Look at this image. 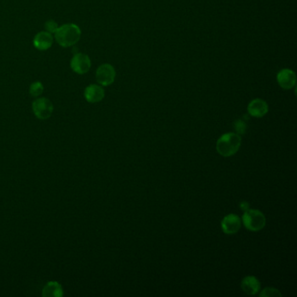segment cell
Wrapping results in <instances>:
<instances>
[{
  "instance_id": "cell-6",
  "label": "cell",
  "mask_w": 297,
  "mask_h": 297,
  "mask_svg": "<svg viewBox=\"0 0 297 297\" xmlns=\"http://www.w3.org/2000/svg\"><path fill=\"white\" fill-rule=\"evenodd\" d=\"M70 65L74 73L85 74L90 70L92 67V62L88 55L84 53H76L71 59Z\"/></svg>"
},
{
  "instance_id": "cell-1",
  "label": "cell",
  "mask_w": 297,
  "mask_h": 297,
  "mask_svg": "<svg viewBox=\"0 0 297 297\" xmlns=\"http://www.w3.org/2000/svg\"><path fill=\"white\" fill-rule=\"evenodd\" d=\"M81 37V30L75 24H65L58 26L54 32L57 43L63 47H70L79 42Z\"/></svg>"
},
{
  "instance_id": "cell-3",
  "label": "cell",
  "mask_w": 297,
  "mask_h": 297,
  "mask_svg": "<svg viewBox=\"0 0 297 297\" xmlns=\"http://www.w3.org/2000/svg\"><path fill=\"white\" fill-rule=\"evenodd\" d=\"M242 222L246 228L253 232L260 231L266 225L265 215L257 209H248L242 215Z\"/></svg>"
},
{
  "instance_id": "cell-18",
  "label": "cell",
  "mask_w": 297,
  "mask_h": 297,
  "mask_svg": "<svg viewBox=\"0 0 297 297\" xmlns=\"http://www.w3.org/2000/svg\"><path fill=\"white\" fill-rule=\"evenodd\" d=\"M240 208L243 211H246V210L249 209V203H247V202H242L240 203Z\"/></svg>"
},
{
  "instance_id": "cell-2",
  "label": "cell",
  "mask_w": 297,
  "mask_h": 297,
  "mask_svg": "<svg viewBox=\"0 0 297 297\" xmlns=\"http://www.w3.org/2000/svg\"><path fill=\"white\" fill-rule=\"evenodd\" d=\"M242 145V137L236 133L221 135L216 143V149L221 156L230 157L236 154Z\"/></svg>"
},
{
  "instance_id": "cell-17",
  "label": "cell",
  "mask_w": 297,
  "mask_h": 297,
  "mask_svg": "<svg viewBox=\"0 0 297 297\" xmlns=\"http://www.w3.org/2000/svg\"><path fill=\"white\" fill-rule=\"evenodd\" d=\"M45 28H46V31H48L50 34H54L57 29L58 28V25L54 20L50 19L48 21H46V25H45Z\"/></svg>"
},
{
  "instance_id": "cell-8",
  "label": "cell",
  "mask_w": 297,
  "mask_h": 297,
  "mask_svg": "<svg viewBox=\"0 0 297 297\" xmlns=\"http://www.w3.org/2000/svg\"><path fill=\"white\" fill-rule=\"evenodd\" d=\"M242 225L241 218L238 215L230 214L221 221V229L227 235H234L239 231Z\"/></svg>"
},
{
  "instance_id": "cell-11",
  "label": "cell",
  "mask_w": 297,
  "mask_h": 297,
  "mask_svg": "<svg viewBox=\"0 0 297 297\" xmlns=\"http://www.w3.org/2000/svg\"><path fill=\"white\" fill-rule=\"evenodd\" d=\"M53 43L52 34L48 31H40L34 37V46L40 51H46L49 49Z\"/></svg>"
},
{
  "instance_id": "cell-14",
  "label": "cell",
  "mask_w": 297,
  "mask_h": 297,
  "mask_svg": "<svg viewBox=\"0 0 297 297\" xmlns=\"http://www.w3.org/2000/svg\"><path fill=\"white\" fill-rule=\"evenodd\" d=\"M43 92L44 86L42 83L40 82V81L32 83L29 88V92L32 97H39L43 93Z\"/></svg>"
},
{
  "instance_id": "cell-5",
  "label": "cell",
  "mask_w": 297,
  "mask_h": 297,
  "mask_svg": "<svg viewBox=\"0 0 297 297\" xmlns=\"http://www.w3.org/2000/svg\"><path fill=\"white\" fill-rule=\"evenodd\" d=\"M116 78V71L110 64H102L96 71V80L100 85L108 86L114 82Z\"/></svg>"
},
{
  "instance_id": "cell-13",
  "label": "cell",
  "mask_w": 297,
  "mask_h": 297,
  "mask_svg": "<svg viewBox=\"0 0 297 297\" xmlns=\"http://www.w3.org/2000/svg\"><path fill=\"white\" fill-rule=\"evenodd\" d=\"M63 294L64 291L58 282H47L42 291V295L45 297H61Z\"/></svg>"
},
{
  "instance_id": "cell-12",
  "label": "cell",
  "mask_w": 297,
  "mask_h": 297,
  "mask_svg": "<svg viewBox=\"0 0 297 297\" xmlns=\"http://www.w3.org/2000/svg\"><path fill=\"white\" fill-rule=\"evenodd\" d=\"M241 287L246 294H249V295H254L260 291V283L256 277L248 276L242 279Z\"/></svg>"
},
{
  "instance_id": "cell-16",
  "label": "cell",
  "mask_w": 297,
  "mask_h": 297,
  "mask_svg": "<svg viewBox=\"0 0 297 297\" xmlns=\"http://www.w3.org/2000/svg\"><path fill=\"white\" fill-rule=\"evenodd\" d=\"M234 127L236 129V134L239 135H244L247 130V125L242 120H236V122L234 123Z\"/></svg>"
},
{
  "instance_id": "cell-15",
  "label": "cell",
  "mask_w": 297,
  "mask_h": 297,
  "mask_svg": "<svg viewBox=\"0 0 297 297\" xmlns=\"http://www.w3.org/2000/svg\"><path fill=\"white\" fill-rule=\"evenodd\" d=\"M260 297L282 296V293L275 288H265L260 292Z\"/></svg>"
},
{
  "instance_id": "cell-10",
  "label": "cell",
  "mask_w": 297,
  "mask_h": 297,
  "mask_svg": "<svg viewBox=\"0 0 297 297\" xmlns=\"http://www.w3.org/2000/svg\"><path fill=\"white\" fill-rule=\"evenodd\" d=\"M84 96L89 103H98L105 97V90L98 85H90L85 89Z\"/></svg>"
},
{
  "instance_id": "cell-9",
  "label": "cell",
  "mask_w": 297,
  "mask_h": 297,
  "mask_svg": "<svg viewBox=\"0 0 297 297\" xmlns=\"http://www.w3.org/2000/svg\"><path fill=\"white\" fill-rule=\"evenodd\" d=\"M248 114L252 117L261 118L265 116L269 112V106L267 102L261 98H254L248 106Z\"/></svg>"
},
{
  "instance_id": "cell-4",
  "label": "cell",
  "mask_w": 297,
  "mask_h": 297,
  "mask_svg": "<svg viewBox=\"0 0 297 297\" xmlns=\"http://www.w3.org/2000/svg\"><path fill=\"white\" fill-rule=\"evenodd\" d=\"M32 111L35 116L40 120H47L53 113V105L46 98H37L32 103Z\"/></svg>"
},
{
  "instance_id": "cell-7",
  "label": "cell",
  "mask_w": 297,
  "mask_h": 297,
  "mask_svg": "<svg viewBox=\"0 0 297 297\" xmlns=\"http://www.w3.org/2000/svg\"><path fill=\"white\" fill-rule=\"evenodd\" d=\"M276 80L278 82L279 86H281L282 88L285 90H289V89L293 88L295 86V83H296V76L294 73V71L291 69H282L280 71L277 76H276Z\"/></svg>"
}]
</instances>
